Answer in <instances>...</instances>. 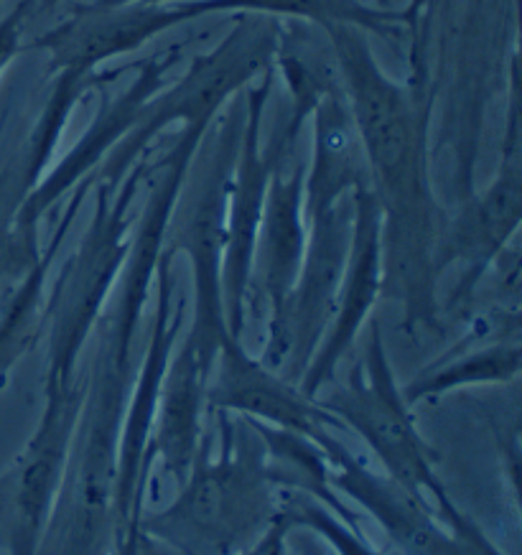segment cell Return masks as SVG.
<instances>
[{
  "mask_svg": "<svg viewBox=\"0 0 522 555\" xmlns=\"http://www.w3.org/2000/svg\"><path fill=\"white\" fill-rule=\"evenodd\" d=\"M285 160L276 166L273 177H270L255 245L260 296L268 309V332L276 328L283 317L285 301L296 286L308 240L304 215L306 169L301 164L285 169Z\"/></svg>",
  "mask_w": 522,
  "mask_h": 555,
  "instance_id": "9a60e30c",
  "label": "cell"
},
{
  "mask_svg": "<svg viewBox=\"0 0 522 555\" xmlns=\"http://www.w3.org/2000/svg\"><path fill=\"white\" fill-rule=\"evenodd\" d=\"M327 459L329 485L357 502L382 532L408 555H467L436 509L423 494H416L387 474H378L362 459L352 454L336 430H319L311 436Z\"/></svg>",
  "mask_w": 522,
  "mask_h": 555,
  "instance_id": "9c48e42d",
  "label": "cell"
},
{
  "mask_svg": "<svg viewBox=\"0 0 522 555\" xmlns=\"http://www.w3.org/2000/svg\"><path fill=\"white\" fill-rule=\"evenodd\" d=\"M138 535H141V520L128 522L120 532H115L113 543H110V551L105 555H136Z\"/></svg>",
  "mask_w": 522,
  "mask_h": 555,
  "instance_id": "7402d4cb",
  "label": "cell"
},
{
  "mask_svg": "<svg viewBox=\"0 0 522 555\" xmlns=\"http://www.w3.org/2000/svg\"><path fill=\"white\" fill-rule=\"evenodd\" d=\"M270 90V77H266L260 90L250 92L247 107V128L242 135L240 156L234 160L230 199H227V219H225V247H222V268H219V283H222V304L227 328L232 337H242L245 328V306L253 286L255 270V245L257 232H260L263 207H266V194L270 177L281 160L291 158L296 151L298 130L285 126L266 151L257 149V126H260V109L266 105Z\"/></svg>",
  "mask_w": 522,
  "mask_h": 555,
  "instance_id": "52a82bcc",
  "label": "cell"
},
{
  "mask_svg": "<svg viewBox=\"0 0 522 555\" xmlns=\"http://www.w3.org/2000/svg\"><path fill=\"white\" fill-rule=\"evenodd\" d=\"M380 3H385V5H387V3H390V0H380Z\"/></svg>",
  "mask_w": 522,
  "mask_h": 555,
  "instance_id": "d4e9b609",
  "label": "cell"
},
{
  "mask_svg": "<svg viewBox=\"0 0 522 555\" xmlns=\"http://www.w3.org/2000/svg\"><path fill=\"white\" fill-rule=\"evenodd\" d=\"M136 555H181V553L174 551L171 545H166L164 540L149 535V532L141 528V535H138V551H136Z\"/></svg>",
  "mask_w": 522,
  "mask_h": 555,
  "instance_id": "603a6c76",
  "label": "cell"
},
{
  "mask_svg": "<svg viewBox=\"0 0 522 555\" xmlns=\"http://www.w3.org/2000/svg\"><path fill=\"white\" fill-rule=\"evenodd\" d=\"M293 530L296 528H293L289 515L281 509L276 517V522L270 525V528L240 555H289V535Z\"/></svg>",
  "mask_w": 522,
  "mask_h": 555,
  "instance_id": "44dd1931",
  "label": "cell"
},
{
  "mask_svg": "<svg viewBox=\"0 0 522 555\" xmlns=\"http://www.w3.org/2000/svg\"><path fill=\"white\" fill-rule=\"evenodd\" d=\"M0 3H3V0H0Z\"/></svg>",
  "mask_w": 522,
  "mask_h": 555,
  "instance_id": "484cf974",
  "label": "cell"
},
{
  "mask_svg": "<svg viewBox=\"0 0 522 555\" xmlns=\"http://www.w3.org/2000/svg\"><path fill=\"white\" fill-rule=\"evenodd\" d=\"M149 179V164H138L136 171L117 189L107 181H94L98 204L90 228L79 240V247L64 262L54 281V294L47 301L49 364L47 385L64 387L77 377V360L90 339L100 313L105 311L130 253V207Z\"/></svg>",
  "mask_w": 522,
  "mask_h": 555,
  "instance_id": "3957f363",
  "label": "cell"
},
{
  "mask_svg": "<svg viewBox=\"0 0 522 555\" xmlns=\"http://www.w3.org/2000/svg\"><path fill=\"white\" fill-rule=\"evenodd\" d=\"M176 60H179V49H174L168 56H158V60L153 56V60L141 64L143 72L141 77H138V82L130 87L113 107L102 109L94 128L79 141L77 149L72 151L47 179L39 181V184L34 186V192L26 196V202L21 204L16 219V228L21 235L36 240V230H39L41 217L51 209V204L62 199L69 189H75L79 181L85 179V173L105 156L110 145L128 130L130 122H138L145 107V100L151 98V92H156L158 87L164 85V75Z\"/></svg>",
  "mask_w": 522,
  "mask_h": 555,
  "instance_id": "2e32d148",
  "label": "cell"
},
{
  "mask_svg": "<svg viewBox=\"0 0 522 555\" xmlns=\"http://www.w3.org/2000/svg\"><path fill=\"white\" fill-rule=\"evenodd\" d=\"M319 405L344 428L359 434L390 479L423 494L446 528L467 515L438 479L436 456L418 430L410 405L395 383L378 321H372L365 357L352 370L349 383L321 398Z\"/></svg>",
  "mask_w": 522,
  "mask_h": 555,
  "instance_id": "277c9868",
  "label": "cell"
},
{
  "mask_svg": "<svg viewBox=\"0 0 522 555\" xmlns=\"http://www.w3.org/2000/svg\"><path fill=\"white\" fill-rule=\"evenodd\" d=\"M332 36L382 219V294L403 304L406 324L436 321L438 204L431 194L416 109L374 64L359 26L321 24Z\"/></svg>",
  "mask_w": 522,
  "mask_h": 555,
  "instance_id": "6da1fadb",
  "label": "cell"
},
{
  "mask_svg": "<svg viewBox=\"0 0 522 555\" xmlns=\"http://www.w3.org/2000/svg\"><path fill=\"white\" fill-rule=\"evenodd\" d=\"M200 454L179 494L141 528L181 555H240L276 522L281 489L268 474L266 447L250 418L209 411Z\"/></svg>",
  "mask_w": 522,
  "mask_h": 555,
  "instance_id": "7a4b0ae2",
  "label": "cell"
},
{
  "mask_svg": "<svg viewBox=\"0 0 522 555\" xmlns=\"http://www.w3.org/2000/svg\"><path fill=\"white\" fill-rule=\"evenodd\" d=\"M36 5V0H21V3L13 9L9 16L0 18V75L9 67L13 56L18 54L21 49V34H24V24L28 18V11Z\"/></svg>",
  "mask_w": 522,
  "mask_h": 555,
  "instance_id": "ffe728a7",
  "label": "cell"
},
{
  "mask_svg": "<svg viewBox=\"0 0 522 555\" xmlns=\"http://www.w3.org/2000/svg\"><path fill=\"white\" fill-rule=\"evenodd\" d=\"M85 377L43 387V411L26 447L0 472V553L39 555L51 513L67 477Z\"/></svg>",
  "mask_w": 522,
  "mask_h": 555,
  "instance_id": "5b68a950",
  "label": "cell"
},
{
  "mask_svg": "<svg viewBox=\"0 0 522 555\" xmlns=\"http://www.w3.org/2000/svg\"><path fill=\"white\" fill-rule=\"evenodd\" d=\"M217 357L202 352L189 339L171 354L153 418L149 459L164 464V472L176 481L187 474L200 454L202 438L207 434V385Z\"/></svg>",
  "mask_w": 522,
  "mask_h": 555,
  "instance_id": "5bb4252c",
  "label": "cell"
},
{
  "mask_svg": "<svg viewBox=\"0 0 522 555\" xmlns=\"http://www.w3.org/2000/svg\"><path fill=\"white\" fill-rule=\"evenodd\" d=\"M59 0H41V5H56Z\"/></svg>",
  "mask_w": 522,
  "mask_h": 555,
  "instance_id": "cb8c5ba5",
  "label": "cell"
},
{
  "mask_svg": "<svg viewBox=\"0 0 522 555\" xmlns=\"http://www.w3.org/2000/svg\"><path fill=\"white\" fill-rule=\"evenodd\" d=\"M187 0L179 3H123V5H77L75 16L51 28L36 41L49 49L54 67L69 75H90L94 64L141 47L151 36L189 21Z\"/></svg>",
  "mask_w": 522,
  "mask_h": 555,
  "instance_id": "4fadbf2b",
  "label": "cell"
},
{
  "mask_svg": "<svg viewBox=\"0 0 522 555\" xmlns=\"http://www.w3.org/2000/svg\"><path fill=\"white\" fill-rule=\"evenodd\" d=\"M316 151L314 166L304 179L306 222L321 217L336 202L357 189H370V169L352 109L344 105L340 90L327 92L316 102Z\"/></svg>",
  "mask_w": 522,
  "mask_h": 555,
  "instance_id": "e0dca14e",
  "label": "cell"
},
{
  "mask_svg": "<svg viewBox=\"0 0 522 555\" xmlns=\"http://www.w3.org/2000/svg\"><path fill=\"white\" fill-rule=\"evenodd\" d=\"M522 209V173H520V143H518V120H510V135H507L502 166L497 179L482 196H469L461 215L454 219L446 235L438 237L436 245V273L446 266L461 260L464 275L451 294L448 306L467 301L487 273V268L507 250L514 232L520 228Z\"/></svg>",
  "mask_w": 522,
  "mask_h": 555,
  "instance_id": "7c38bea8",
  "label": "cell"
},
{
  "mask_svg": "<svg viewBox=\"0 0 522 555\" xmlns=\"http://www.w3.org/2000/svg\"><path fill=\"white\" fill-rule=\"evenodd\" d=\"M352 240L334 319L298 379V390L314 400H319L323 385L334 379L336 367L355 347L359 328L382 296V219L372 189L352 192Z\"/></svg>",
  "mask_w": 522,
  "mask_h": 555,
  "instance_id": "30bf717a",
  "label": "cell"
},
{
  "mask_svg": "<svg viewBox=\"0 0 522 555\" xmlns=\"http://www.w3.org/2000/svg\"><path fill=\"white\" fill-rule=\"evenodd\" d=\"M153 278H156V313H153L149 347H145L143 364L133 379V392L125 408L120 441H117L115 532H120L128 522L141 520L145 513V487H149L153 466L149 459L151 428L156 418L161 383H164L166 367L171 362L183 324V311H187L183 301H179V306L174 304L176 278L171 253H161Z\"/></svg>",
  "mask_w": 522,
  "mask_h": 555,
  "instance_id": "ba28073f",
  "label": "cell"
},
{
  "mask_svg": "<svg viewBox=\"0 0 522 555\" xmlns=\"http://www.w3.org/2000/svg\"><path fill=\"white\" fill-rule=\"evenodd\" d=\"M352 194L336 202L332 209L314 217L308 230L304 262H301L296 286L285 301L283 317L268 332L260 362L281 372L289 383L298 385L311 362L316 347L334 319L336 296L347 266L352 240Z\"/></svg>",
  "mask_w": 522,
  "mask_h": 555,
  "instance_id": "8992f818",
  "label": "cell"
},
{
  "mask_svg": "<svg viewBox=\"0 0 522 555\" xmlns=\"http://www.w3.org/2000/svg\"><path fill=\"white\" fill-rule=\"evenodd\" d=\"M520 337H507L492 341L487 347L467 349V354L454 352L410 379L403 387V398L413 408L423 403V400L448 396V392L459 390V387L497 383L505 385L520 375Z\"/></svg>",
  "mask_w": 522,
  "mask_h": 555,
  "instance_id": "d6986e66",
  "label": "cell"
},
{
  "mask_svg": "<svg viewBox=\"0 0 522 555\" xmlns=\"http://www.w3.org/2000/svg\"><path fill=\"white\" fill-rule=\"evenodd\" d=\"M207 405L209 411L242 415L308 438L319 430H344L319 400L304 396L281 372L266 367L238 337H227L219 347L207 385Z\"/></svg>",
  "mask_w": 522,
  "mask_h": 555,
  "instance_id": "8fae6325",
  "label": "cell"
},
{
  "mask_svg": "<svg viewBox=\"0 0 522 555\" xmlns=\"http://www.w3.org/2000/svg\"><path fill=\"white\" fill-rule=\"evenodd\" d=\"M92 186V179L77 186L47 250L39 255L34 268L18 283H13L3 298H0V387L5 385L11 370L28 354V349L39 345V339L47 334V298H43V288H47L51 262H54L59 247L67 237L72 222H75L77 211Z\"/></svg>",
  "mask_w": 522,
  "mask_h": 555,
  "instance_id": "ac0fdd59",
  "label": "cell"
}]
</instances>
